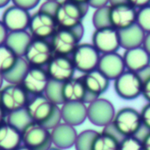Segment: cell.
<instances>
[{"mask_svg":"<svg viewBox=\"0 0 150 150\" xmlns=\"http://www.w3.org/2000/svg\"><path fill=\"white\" fill-rule=\"evenodd\" d=\"M48 1H60V0H48Z\"/></svg>","mask_w":150,"mask_h":150,"instance_id":"cell-50","label":"cell"},{"mask_svg":"<svg viewBox=\"0 0 150 150\" xmlns=\"http://www.w3.org/2000/svg\"><path fill=\"white\" fill-rule=\"evenodd\" d=\"M32 122L51 130L62 122L61 108L53 104L44 94L30 96L25 107Z\"/></svg>","mask_w":150,"mask_h":150,"instance_id":"cell-1","label":"cell"},{"mask_svg":"<svg viewBox=\"0 0 150 150\" xmlns=\"http://www.w3.org/2000/svg\"><path fill=\"white\" fill-rule=\"evenodd\" d=\"M98 69L110 81H114L126 70L123 56L118 52L101 54Z\"/></svg>","mask_w":150,"mask_h":150,"instance_id":"cell-18","label":"cell"},{"mask_svg":"<svg viewBox=\"0 0 150 150\" xmlns=\"http://www.w3.org/2000/svg\"><path fill=\"white\" fill-rule=\"evenodd\" d=\"M91 41L100 54L116 53L120 47L119 31L112 26L96 29L92 34Z\"/></svg>","mask_w":150,"mask_h":150,"instance_id":"cell-12","label":"cell"},{"mask_svg":"<svg viewBox=\"0 0 150 150\" xmlns=\"http://www.w3.org/2000/svg\"><path fill=\"white\" fill-rule=\"evenodd\" d=\"M50 133L52 144L62 150L74 147L78 134L74 127L62 121L51 129Z\"/></svg>","mask_w":150,"mask_h":150,"instance_id":"cell-19","label":"cell"},{"mask_svg":"<svg viewBox=\"0 0 150 150\" xmlns=\"http://www.w3.org/2000/svg\"><path fill=\"white\" fill-rule=\"evenodd\" d=\"M0 150H2V149H0Z\"/></svg>","mask_w":150,"mask_h":150,"instance_id":"cell-51","label":"cell"},{"mask_svg":"<svg viewBox=\"0 0 150 150\" xmlns=\"http://www.w3.org/2000/svg\"><path fill=\"white\" fill-rule=\"evenodd\" d=\"M142 47L145 48V50L149 53V54L150 55V33H146L145 35V39L142 44Z\"/></svg>","mask_w":150,"mask_h":150,"instance_id":"cell-43","label":"cell"},{"mask_svg":"<svg viewBox=\"0 0 150 150\" xmlns=\"http://www.w3.org/2000/svg\"><path fill=\"white\" fill-rule=\"evenodd\" d=\"M19 56L5 44L0 46V73L4 75L10 71L16 65Z\"/></svg>","mask_w":150,"mask_h":150,"instance_id":"cell-28","label":"cell"},{"mask_svg":"<svg viewBox=\"0 0 150 150\" xmlns=\"http://www.w3.org/2000/svg\"><path fill=\"white\" fill-rule=\"evenodd\" d=\"M136 24L146 33H150V4L138 10Z\"/></svg>","mask_w":150,"mask_h":150,"instance_id":"cell-33","label":"cell"},{"mask_svg":"<svg viewBox=\"0 0 150 150\" xmlns=\"http://www.w3.org/2000/svg\"><path fill=\"white\" fill-rule=\"evenodd\" d=\"M44 95L54 105L61 106L64 104V100L62 98V83L51 81L48 83Z\"/></svg>","mask_w":150,"mask_h":150,"instance_id":"cell-29","label":"cell"},{"mask_svg":"<svg viewBox=\"0 0 150 150\" xmlns=\"http://www.w3.org/2000/svg\"><path fill=\"white\" fill-rule=\"evenodd\" d=\"M142 149L150 150V131L148 132L142 139Z\"/></svg>","mask_w":150,"mask_h":150,"instance_id":"cell-42","label":"cell"},{"mask_svg":"<svg viewBox=\"0 0 150 150\" xmlns=\"http://www.w3.org/2000/svg\"><path fill=\"white\" fill-rule=\"evenodd\" d=\"M87 91L81 77H73L62 83L64 103H84Z\"/></svg>","mask_w":150,"mask_h":150,"instance_id":"cell-22","label":"cell"},{"mask_svg":"<svg viewBox=\"0 0 150 150\" xmlns=\"http://www.w3.org/2000/svg\"><path fill=\"white\" fill-rule=\"evenodd\" d=\"M15 150H33V149H29V148H27V147L24 146V145H21V146H19L18 149H16Z\"/></svg>","mask_w":150,"mask_h":150,"instance_id":"cell-47","label":"cell"},{"mask_svg":"<svg viewBox=\"0 0 150 150\" xmlns=\"http://www.w3.org/2000/svg\"><path fill=\"white\" fill-rule=\"evenodd\" d=\"M109 3H110V0H89L88 5L96 10V9H99V8L109 5Z\"/></svg>","mask_w":150,"mask_h":150,"instance_id":"cell-39","label":"cell"},{"mask_svg":"<svg viewBox=\"0 0 150 150\" xmlns=\"http://www.w3.org/2000/svg\"><path fill=\"white\" fill-rule=\"evenodd\" d=\"M70 1H73L75 3H77V4H88L89 0H70Z\"/></svg>","mask_w":150,"mask_h":150,"instance_id":"cell-46","label":"cell"},{"mask_svg":"<svg viewBox=\"0 0 150 150\" xmlns=\"http://www.w3.org/2000/svg\"><path fill=\"white\" fill-rule=\"evenodd\" d=\"M21 138L22 145L33 150H47L53 146L50 130L34 122L21 131Z\"/></svg>","mask_w":150,"mask_h":150,"instance_id":"cell-5","label":"cell"},{"mask_svg":"<svg viewBox=\"0 0 150 150\" xmlns=\"http://www.w3.org/2000/svg\"><path fill=\"white\" fill-rule=\"evenodd\" d=\"M100 53L91 43H80L70 58L76 70L85 74L98 69Z\"/></svg>","mask_w":150,"mask_h":150,"instance_id":"cell-8","label":"cell"},{"mask_svg":"<svg viewBox=\"0 0 150 150\" xmlns=\"http://www.w3.org/2000/svg\"><path fill=\"white\" fill-rule=\"evenodd\" d=\"M120 47H123L125 50L141 47L143 44L146 33L137 25L119 31Z\"/></svg>","mask_w":150,"mask_h":150,"instance_id":"cell-24","label":"cell"},{"mask_svg":"<svg viewBox=\"0 0 150 150\" xmlns=\"http://www.w3.org/2000/svg\"><path fill=\"white\" fill-rule=\"evenodd\" d=\"M58 28L56 20L53 15L38 10L31 15L27 31L33 39L49 40Z\"/></svg>","mask_w":150,"mask_h":150,"instance_id":"cell-7","label":"cell"},{"mask_svg":"<svg viewBox=\"0 0 150 150\" xmlns=\"http://www.w3.org/2000/svg\"><path fill=\"white\" fill-rule=\"evenodd\" d=\"M8 33H9L8 30L6 29V27L4 26V25L0 19V46L5 44V40H6Z\"/></svg>","mask_w":150,"mask_h":150,"instance_id":"cell-41","label":"cell"},{"mask_svg":"<svg viewBox=\"0 0 150 150\" xmlns=\"http://www.w3.org/2000/svg\"><path fill=\"white\" fill-rule=\"evenodd\" d=\"M98 134L97 131L87 129L77 134L74 147L76 150H91L93 140Z\"/></svg>","mask_w":150,"mask_h":150,"instance_id":"cell-31","label":"cell"},{"mask_svg":"<svg viewBox=\"0 0 150 150\" xmlns=\"http://www.w3.org/2000/svg\"><path fill=\"white\" fill-rule=\"evenodd\" d=\"M84 34L83 24L72 28H58L49 40L54 55L71 56Z\"/></svg>","mask_w":150,"mask_h":150,"instance_id":"cell-2","label":"cell"},{"mask_svg":"<svg viewBox=\"0 0 150 150\" xmlns=\"http://www.w3.org/2000/svg\"><path fill=\"white\" fill-rule=\"evenodd\" d=\"M62 121L74 127L87 120V105L84 103H64L61 105Z\"/></svg>","mask_w":150,"mask_h":150,"instance_id":"cell-21","label":"cell"},{"mask_svg":"<svg viewBox=\"0 0 150 150\" xmlns=\"http://www.w3.org/2000/svg\"><path fill=\"white\" fill-rule=\"evenodd\" d=\"M90 6L88 4H77L70 0L60 1L54 14L59 28L72 29L81 24Z\"/></svg>","mask_w":150,"mask_h":150,"instance_id":"cell-3","label":"cell"},{"mask_svg":"<svg viewBox=\"0 0 150 150\" xmlns=\"http://www.w3.org/2000/svg\"><path fill=\"white\" fill-rule=\"evenodd\" d=\"M60 1H48V0H45V2H43L40 7V11H44L46 13H48L50 15H53L54 17L55 11L57 10L58 4H59Z\"/></svg>","mask_w":150,"mask_h":150,"instance_id":"cell-35","label":"cell"},{"mask_svg":"<svg viewBox=\"0 0 150 150\" xmlns=\"http://www.w3.org/2000/svg\"><path fill=\"white\" fill-rule=\"evenodd\" d=\"M54 55L49 40L33 39L26 48L23 58L30 67L46 68Z\"/></svg>","mask_w":150,"mask_h":150,"instance_id":"cell-10","label":"cell"},{"mask_svg":"<svg viewBox=\"0 0 150 150\" xmlns=\"http://www.w3.org/2000/svg\"><path fill=\"white\" fill-rule=\"evenodd\" d=\"M109 11H110V5L95 10L92 15V24L95 29L112 26L110 23Z\"/></svg>","mask_w":150,"mask_h":150,"instance_id":"cell-32","label":"cell"},{"mask_svg":"<svg viewBox=\"0 0 150 150\" xmlns=\"http://www.w3.org/2000/svg\"><path fill=\"white\" fill-rule=\"evenodd\" d=\"M91 150H120V141L114 135L103 130L96 134Z\"/></svg>","mask_w":150,"mask_h":150,"instance_id":"cell-26","label":"cell"},{"mask_svg":"<svg viewBox=\"0 0 150 150\" xmlns=\"http://www.w3.org/2000/svg\"><path fill=\"white\" fill-rule=\"evenodd\" d=\"M142 95L149 103H150V76L142 82Z\"/></svg>","mask_w":150,"mask_h":150,"instance_id":"cell-38","label":"cell"},{"mask_svg":"<svg viewBox=\"0 0 150 150\" xmlns=\"http://www.w3.org/2000/svg\"><path fill=\"white\" fill-rule=\"evenodd\" d=\"M31 19L29 11L22 9L15 4L8 6L3 12L1 21L8 32L27 31Z\"/></svg>","mask_w":150,"mask_h":150,"instance_id":"cell-17","label":"cell"},{"mask_svg":"<svg viewBox=\"0 0 150 150\" xmlns=\"http://www.w3.org/2000/svg\"><path fill=\"white\" fill-rule=\"evenodd\" d=\"M6 121L18 128L20 132L29 124L32 122L31 119L28 116V113L25 109L18 110L11 113L7 114V120Z\"/></svg>","mask_w":150,"mask_h":150,"instance_id":"cell-30","label":"cell"},{"mask_svg":"<svg viewBox=\"0 0 150 150\" xmlns=\"http://www.w3.org/2000/svg\"><path fill=\"white\" fill-rule=\"evenodd\" d=\"M30 96L20 84L7 83L0 89V104L8 113L25 109Z\"/></svg>","mask_w":150,"mask_h":150,"instance_id":"cell-6","label":"cell"},{"mask_svg":"<svg viewBox=\"0 0 150 150\" xmlns=\"http://www.w3.org/2000/svg\"><path fill=\"white\" fill-rule=\"evenodd\" d=\"M114 91L116 94L125 100H133L142 95V81L138 73L125 70L114 80Z\"/></svg>","mask_w":150,"mask_h":150,"instance_id":"cell-9","label":"cell"},{"mask_svg":"<svg viewBox=\"0 0 150 150\" xmlns=\"http://www.w3.org/2000/svg\"><path fill=\"white\" fill-rule=\"evenodd\" d=\"M112 127L122 139L137 135L142 127L140 112L132 107H123L115 112L111 123Z\"/></svg>","mask_w":150,"mask_h":150,"instance_id":"cell-4","label":"cell"},{"mask_svg":"<svg viewBox=\"0 0 150 150\" xmlns=\"http://www.w3.org/2000/svg\"><path fill=\"white\" fill-rule=\"evenodd\" d=\"M29 65L23 57H19L16 65L7 73L3 75L4 82L12 84H20L25 73L29 69Z\"/></svg>","mask_w":150,"mask_h":150,"instance_id":"cell-27","label":"cell"},{"mask_svg":"<svg viewBox=\"0 0 150 150\" xmlns=\"http://www.w3.org/2000/svg\"><path fill=\"white\" fill-rule=\"evenodd\" d=\"M4 77H3V75L0 73V89L3 87V84H4Z\"/></svg>","mask_w":150,"mask_h":150,"instance_id":"cell-48","label":"cell"},{"mask_svg":"<svg viewBox=\"0 0 150 150\" xmlns=\"http://www.w3.org/2000/svg\"><path fill=\"white\" fill-rule=\"evenodd\" d=\"M137 11V9L127 2L110 5L109 17L111 25L118 31L134 25L136 24Z\"/></svg>","mask_w":150,"mask_h":150,"instance_id":"cell-14","label":"cell"},{"mask_svg":"<svg viewBox=\"0 0 150 150\" xmlns=\"http://www.w3.org/2000/svg\"><path fill=\"white\" fill-rule=\"evenodd\" d=\"M50 82V78L45 68L29 67L20 85L29 96L42 95Z\"/></svg>","mask_w":150,"mask_h":150,"instance_id":"cell-16","label":"cell"},{"mask_svg":"<svg viewBox=\"0 0 150 150\" xmlns=\"http://www.w3.org/2000/svg\"><path fill=\"white\" fill-rule=\"evenodd\" d=\"M33 38L28 31L10 32L7 35L5 45L10 47L18 56L23 57Z\"/></svg>","mask_w":150,"mask_h":150,"instance_id":"cell-25","label":"cell"},{"mask_svg":"<svg viewBox=\"0 0 150 150\" xmlns=\"http://www.w3.org/2000/svg\"><path fill=\"white\" fill-rule=\"evenodd\" d=\"M13 4L25 9L26 11H31L34 9L40 2V0H11Z\"/></svg>","mask_w":150,"mask_h":150,"instance_id":"cell-36","label":"cell"},{"mask_svg":"<svg viewBox=\"0 0 150 150\" xmlns=\"http://www.w3.org/2000/svg\"><path fill=\"white\" fill-rule=\"evenodd\" d=\"M45 69L51 81L61 83L75 77L76 71L70 56L62 55H54Z\"/></svg>","mask_w":150,"mask_h":150,"instance_id":"cell-15","label":"cell"},{"mask_svg":"<svg viewBox=\"0 0 150 150\" xmlns=\"http://www.w3.org/2000/svg\"><path fill=\"white\" fill-rule=\"evenodd\" d=\"M6 120H7V112L0 104V125L6 122Z\"/></svg>","mask_w":150,"mask_h":150,"instance_id":"cell-44","label":"cell"},{"mask_svg":"<svg viewBox=\"0 0 150 150\" xmlns=\"http://www.w3.org/2000/svg\"><path fill=\"white\" fill-rule=\"evenodd\" d=\"M142 126L150 131V103H148L140 112Z\"/></svg>","mask_w":150,"mask_h":150,"instance_id":"cell-37","label":"cell"},{"mask_svg":"<svg viewBox=\"0 0 150 150\" xmlns=\"http://www.w3.org/2000/svg\"><path fill=\"white\" fill-rule=\"evenodd\" d=\"M115 112L112 102L105 98H98L87 105V119L94 126L103 128L112 123Z\"/></svg>","mask_w":150,"mask_h":150,"instance_id":"cell-11","label":"cell"},{"mask_svg":"<svg viewBox=\"0 0 150 150\" xmlns=\"http://www.w3.org/2000/svg\"><path fill=\"white\" fill-rule=\"evenodd\" d=\"M47 150H62V149H58V148H56V147H54H54L52 146L51 148H49L48 149H47Z\"/></svg>","mask_w":150,"mask_h":150,"instance_id":"cell-49","label":"cell"},{"mask_svg":"<svg viewBox=\"0 0 150 150\" xmlns=\"http://www.w3.org/2000/svg\"><path fill=\"white\" fill-rule=\"evenodd\" d=\"M81 78L87 91V95L84 100L85 105H89L97 98H100V96L109 89L111 82L98 69L83 74Z\"/></svg>","mask_w":150,"mask_h":150,"instance_id":"cell-13","label":"cell"},{"mask_svg":"<svg viewBox=\"0 0 150 150\" xmlns=\"http://www.w3.org/2000/svg\"><path fill=\"white\" fill-rule=\"evenodd\" d=\"M22 145L21 132L7 121L0 125V149L15 150Z\"/></svg>","mask_w":150,"mask_h":150,"instance_id":"cell-23","label":"cell"},{"mask_svg":"<svg viewBox=\"0 0 150 150\" xmlns=\"http://www.w3.org/2000/svg\"><path fill=\"white\" fill-rule=\"evenodd\" d=\"M11 0H0V8L6 7Z\"/></svg>","mask_w":150,"mask_h":150,"instance_id":"cell-45","label":"cell"},{"mask_svg":"<svg viewBox=\"0 0 150 150\" xmlns=\"http://www.w3.org/2000/svg\"><path fill=\"white\" fill-rule=\"evenodd\" d=\"M120 150H143L142 140L136 135L124 137L120 141Z\"/></svg>","mask_w":150,"mask_h":150,"instance_id":"cell-34","label":"cell"},{"mask_svg":"<svg viewBox=\"0 0 150 150\" xmlns=\"http://www.w3.org/2000/svg\"><path fill=\"white\" fill-rule=\"evenodd\" d=\"M127 70L139 73L150 65V55L141 46L125 50L122 55Z\"/></svg>","mask_w":150,"mask_h":150,"instance_id":"cell-20","label":"cell"},{"mask_svg":"<svg viewBox=\"0 0 150 150\" xmlns=\"http://www.w3.org/2000/svg\"><path fill=\"white\" fill-rule=\"evenodd\" d=\"M127 2L137 10L150 4V0H127Z\"/></svg>","mask_w":150,"mask_h":150,"instance_id":"cell-40","label":"cell"}]
</instances>
